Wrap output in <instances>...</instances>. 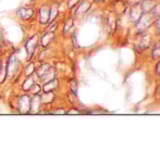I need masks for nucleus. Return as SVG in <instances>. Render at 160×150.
<instances>
[{
    "mask_svg": "<svg viewBox=\"0 0 160 150\" xmlns=\"http://www.w3.org/2000/svg\"><path fill=\"white\" fill-rule=\"evenodd\" d=\"M19 107H20V111L22 113L27 112L30 110L31 107V100L28 97L24 96V97H21L20 100H19Z\"/></svg>",
    "mask_w": 160,
    "mask_h": 150,
    "instance_id": "obj_1",
    "label": "nucleus"
},
{
    "mask_svg": "<svg viewBox=\"0 0 160 150\" xmlns=\"http://www.w3.org/2000/svg\"><path fill=\"white\" fill-rule=\"evenodd\" d=\"M37 41H38L37 36H33L31 39L27 40V43H26V49H27V52L30 55H32L33 52L35 51L36 47H37Z\"/></svg>",
    "mask_w": 160,
    "mask_h": 150,
    "instance_id": "obj_2",
    "label": "nucleus"
},
{
    "mask_svg": "<svg viewBox=\"0 0 160 150\" xmlns=\"http://www.w3.org/2000/svg\"><path fill=\"white\" fill-rule=\"evenodd\" d=\"M50 19V11H48V9H42L40 10V23H47Z\"/></svg>",
    "mask_w": 160,
    "mask_h": 150,
    "instance_id": "obj_3",
    "label": "nucleus"
},
{
    "mask_svg": "<svg viewBox=\"0 0 160 150\" xmlns=\"http://www.w3.org/2000/svg\"><path fill=\"white\" fill-rule=\"evenodd\" d=\"M19 14H20L23 19H28L32 16L33 11L31 10V9H21V10L19 11Z\"/></svg>",
    "mask_w": 160,
    "mask_h": 150,
    "instance_id": "obj_4",
    "label": "nucleus"
},
{
    "mask_svg": "<svg viewBox=\"0 0 160 150\" xmlns=\"http://www.w3.org/2000/svg\"><path fill=\"white\" fill-rule=\"evenodd\" d=\"M15 68H16V58H15V55H13L12 57H11L10 61H9V69H8V72H13V71L15 70Z\"/></svg>",
    "mask_w": 160,
    "mask_h": 150,
    "instance_id": "obj_5",
    "label": "nucleus"
},
{
    "mask_svg": "<svg viewBox=\"0 0 160 150\" xmlns=\"http://www.w3.org/2000/svg\"><path fill=\"white\" fill-rule=\"evenodd\" d=\"M53 34H47V35L44 36V38H43V45L44 46H47L48 44H49L50 40L53 39Z\"/></svg>",
    "mask_w": 160,
    "mask_h": 150,
    "instance_id": "obj_6",
    "label": "nucleus"
},
{
    "mask_svg": "<svg viewBox=\"0 0 160 150\" xmlns=\"http://www.w3.org/2000/svg\"><path fill=\"white\" fill-rule=\"evenodd\" d=\"M48 70H49V66H48V65H43V66H42V68L38 70V75H39L40 77H42V76H43V75L45 74V73L47 72Z\"/></svg>",
    "mask_w": 160,
    "mask_h": 150,
    "instance_id": "obj_7",
    "label": "nucleus"
},
{
    "mask_svg": "<svg viewBox=\"0 0 160 150\" xmlns=\"http://www.w3.org/2000/svg\"><path fill=\"white\" fill-rule=\"evenodd\" d=\"M32 70H33V65L31 64L30 66H28V70H26V75H31V73H32Z\"/></svg>",
    "mask_w": 160,
    "mask_h": 150,
    "instance_id": "obj_8",
    "label": "nucleus"
},
{
    "mask_svg": "<svg viewBox=\"0 0 160 150\" xmlns=\"http://www.w3.org/2000/svg\"><path fill=\"white\" fill-rule=\"evenodd\" d=\"M70 24H72V21H69L68 24L65 25V32H67V30H69V26H70Z\"/></svg>",
    "mask_w": 160,
    "mask_h": 150,
    "instance_id": "obj_9",
    "label": "nucleus"
}]
</instances>
